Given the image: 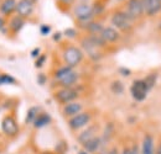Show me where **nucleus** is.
<instances>
[{
	"label": "nucleus",
	"instance_id": "1",
	"mask_svg": "<svg viewBox=\"0 0 161 154\" xmlns=\"http://www.w3.org/2000/svg\"><path fill=\"white\" fill-rule=\"evenodd\" d=\"M62 57H63L64 63L68 67L75 68L83 60V52L76 46H68V47L64 48Z\"/></svg>",
	"mask_w": 161,
	"mask_h": 154
},
{
	"label": "nucleus",
	"instance_id": "2",
	"mask_svg": "<svg viewBox=\"0 0 161 154\" xmlns=\"http://www.w3.org/2000/svg\"><path fill=\"white\" fill-rule=\"evenodd\" d=\"M75 15L77 18V21L80 22V25H84V28L86 26L93 21V9L91 5L88 4H80L78 6H76L75 9Z\"/></svg>",
	"mask_w": 161,
	"mask_h": 154
},
{
	"label": "nucleus",
	"instance_id": "3",
	"mask_svg": "<svg viewBox=\"0 0 161 154\" xmlns=\"http://www.w3.org/2000/svg\"><path fill=\"white\" fill-rule=\"evenodd\" d=\"M110 20H112L113 26H115V28L119 31L126 32V31L131 30V20L126 16V14L124 11H120V10L114 11Z\"/></svg>",
	"mask_w": 161,
	"mask_h": 154
},
{
	"label": "nucleus",
	"instance_id": "4",
	"mask_svg": "<svg viewBox=\"0 0 161 154\" xmlns=\"http://www.w3.org/2000/svg\"><path fill=\"white\" fill-rule=\"evenodd\" d=\"M78 96H80L78 91L73 88H61L60 90H57L55 93V99L62 105L73 102L75 100L78 99Z\"/></svg>",
	"mask_w": 161,
	"mask_h": 154
},
{
	"label": "nucleus",
	"instance_id": "5",
	"mask_svg": "<svg viewBox=\"0 0 161 154\" xmlns=\"http://www.w3.org/2000/svg\"><path fill=\"white\" fill-rule=\"evenodd\" d=\"M126 14V16L131 21L136 19H140L144 15V9H142V4L141 0H128L126 4V11H124Z\"/></svg>",
	"mask_w": 161,
	"mask_h": 154
},
{
	"label": "nucleus",
	"instance_id": "6",
	"mask_svg": "<svg viewBox=\"0 0 161 154\" xmlns=\"http://www.w3.org/2000/svg\"><path fill=\"white\" fill-rule=\"evenodd\" d=\"M130 93H131V96L134 97V100H136V101H144L146 99L149 90L146 88V84H145L144 79H139V80L133 81V85L130 88Z\"/></svg>",
	"mask_w": 161,
	"mask_h": 154
},
{
	"label": "nucleus",
	"instance_id": "7",
	"mask_svg": "<svg viewBox=\"0 0 161 154\" xmlns=\"http://www.w3.org/2000/svg\"><path fill=\"white\" fill-rule=\"evenodd\" d=\"M92 116L89 112H80L78 115L73 116L68 120V126L72 131H77L83 127H86L89 122H91Z\"/></svg>",
	"mask_w": 161,
	"mask_h": 154
},
{
	"label": "nucleus",
	"instance_id": "8",
	"mask_svg": "<svg viewBox=\"0 0 161 154\" xmlns=\"http://www.w3.org/2000/svg\"><path fill=\"white\" fill-rule=\"evenodd\" d=\"M80 44H82V48L86 51V53L88 54V57L91 58L92 60H98L103 57V53L101 52V48L97 47L89 37H84V38L80 41Z\"/></svg>",
	"mask_w": 161,
	"mask_h": 154
},
{
	"label": "nucleus",
	"instance_id": "9",
	"mask_svg": "<svg viewBox=\"0 0 161 154\" xmlns=\"http://www.w3.org/2000/svg\"><path fill=\"white\" fill-rule=\"evenodd\" d=\"M1 130L8 137H15L19 133V125L13 116H5L1 121Z\"/></svg>",
	"mask_w": 161,
	"mask_h": 154
},
{
	"label": "nucleus",
	"instance_id": "10",
	"mask_svg": "<svg viewBox=\"0 0 161 154\" xmlns=\"http://www.w3.org/2000/svg\"><path fill=\"white\" fill-rule=\"evenodd\" d=\"M144 14L147 16H155L161 10V1L160 0H141Z\"/></svg>",
	"mask_w": 161,
	"mask_h": 154
},
{
	"label": "nucleus",
	"instance_id": "11",
	"mask_svg": "<svg viewBox=\"0 0 161 154\" xmlns=\"http://www.w3.org/2000/svg\"><path fill=\"white\" fill-rule=\"evenodd\" d=\"M15 11L22 19H27L29 16H31V14L34 11V4H31L27 0H19L18 4H16V10Z\"/></svg>",
	"mask_w": 161,
	"mask_h": 154
},
{
	"label": "nucleus",
	"instance_id": "12",
	"mask_svg": "<svg viewBox=\"0 0 161 154\" xmlns=\"http://www.w3.org/2000/svg\"><path fill=\"white\" fill-rule=\"evenodd\" d=\"M103 144H104V142H103L102 137L96 136V137H93L92 139H89L87 143H84V144H83V148H84V151H86L87 153L93 154V153H97L102 147H103Z\"/></svg>",
	"mask_w": 161,
	"mask_h": 154
},
{
	"label": "nucleus",
	"instance_id": "13",
	"mask_svg": "<svg viewBox=\"0 0 161 154\" xmlns=\"http://www.w3.org/2000/svg\"><path fill=\"white\" fill-rule=\"evenodd\" d=\"M82 109H83L82 104L73 101V102H69V104L63 105V107H62V114H63V116L71 118V117H73V116L78 115L80 112H82Z\"/></svg>",
	"mask_w": 161,
	"mask_h": 154
},
{
	"label": "nucleus",
	"instance_id": "14",
	"mask_svg": "<svg viewBox=\"0 0 161 154\" xmlns=\"http://www.w3.org/2000/svg\"><path fill=\"white\" fill-rule=\"evenodd\" d=\"M101 36L107 43H115L120 38V35H119L118 30L114 28V27H104Z\"/></svg>",
	"mask_w": 161,
	"mask_h": 154
},
{
	"label": "nucleus",
	"instance_id": "15",
	"mask_svg": "<svg viewBox=\"0 0 161 154\" xmlns=\"http://www.w3.org/2000/svg\"><path fill=\"white\" fill-rule=\"evenodd\" d=\"M141 154H155V141L151 135H145L141 142Z\"/></svg>",
	"mask_w": 161,
	"mask_h": 154
},
{
	"label": "nucleus",
	"instance_id": "16",
	"mask_svg": "<svg viewBox=\"0 0 161 154\" xmlns=\"http://www.w3.org/2000/svg\"><path fill=\"white\" fill-rule=\"evenodd\" d=\"M77 80H78V73H76L72 69L69 73H67L64 77L61 78L57 83L60 84L62 88H72L77 83Z\"/></svg>",
	"mask_w": 161,
	"mask_h": 154
},
{
	"label": "nucleus",
	"instance_id": "17",
	"mask_svg": "<svg viewBox=\"0 0 161 154\" xmlns=\"http://www.w3.org/2000/svg\"><path fill=\"white\" fill-rule=\"evenodd\" d=\"M97 131H98V127H97V126H89V127H87V128H86L80 135H78L77 141L80 142L82 146H83V144H84V143H87L89 139H92L93 137H96Z\"/></svg>",
	"mask_w": 161,
	"mask_h": 154
},
{
	"label": "nucleus",
	"instance_id": "18",
	"mask_svg": "<svg viewBox=\"0 0 161 154\" xmlns=\"http://www.w3.org/2000/svg\"><path fill=\"white\" fill-rule=\"evenodd\" d=\"M16 0H3L0 3V13L4 15H10L16 10Z\"/></svg>",
	"mask_w": 161,
	"mask_h": 154
},
{
	"label": "nucleus",
	"instance_id": "19",
	"mask_svg": "<svg viewBox=\"0 0 161 154\" xmlns=\"http://www.w3.org/2000/svg\"><path fill=\"white\" fill-rule=\"evenodd\" d=\"M25 26V19H22L21 16H14L13 19L10 20V23H9V28L14 32V33H18L19 31H21V28Z\"/></svg>",
	"mask_w": 161,
	"mask_h": 154
},
{
	"label": "nucleus",
	"instance_id": "20",
	"mask_svg": "<svg viewBox=\"0 0 161 154\" xmlns=\"http://www.w3.org/2000/svg\"><path fill=\"white\" fill-rule=\"evenodd\" d=\"M103 28H104L103 25L97 21H92L86 26V30L89 32V35H101Z\"/></svg>",
	"mask_w": 161,
	"mask_h": 154
},
{
	"label": "nucleus",
	"instance_id": "21",
	"mask_svg": "<svg viewBox=\"0 0 161 154\" xmlns=\"http://www.w3.org/2000/svg\"><path fill=\"white\" fill-rule=\"evenodd\" d=\"M51 122V117L48 114H40L37 115V117L35 118L34 121V126L36 128H41V127H45L46 125H48Z\"/></svg>",
	"mask_w": 161,
	"mask_h": 154
},
{
	"label": "nucleus",
	"instance_id": "22",
	"mask_svg": "<svg viewBox=\"0 0 161 154\" xmlns=\"http://www.w3.org/2000/svg\"><path fill=\"white\" fill-rule=\"evenodd\" d=\"M156 80H158V75L156 74H149V75H146V78L144 79V81H145L146 88H147L149 91L154 88V85L156 84Z\"/></svg>",
	"mask_w": 161,
	"mask_h": 154
},
{
	"label": "nucleus",
	"instance_id": "23",
	"mask_svg": "<svg viewBox=\"0 0 161 154\" xmlns=\"http://www.w3.org/2000/svg\"><path fill=\"white\" fill-rule=\"evenodd\" d=\"M72 69H73V68H71V67H68V65L61 67V68H58V69L56 70V73H55V79L58 81L61 78H63L66 74H67V73H69Z\"/></svg>",
	"mask_w": 161,
	"mask_h": 154
},
{
	"label": "nucleus",
	"instance_id": "24",
	"mask_svg": "<svg viewBox=\"0 0 161 154\" xmlns=\"http://www.w3.org/2000/svg\"><path fill=\"white\" fill-rule=\"evenodd\" d=\"M110 89H112V91H113L114 94L119 95V94H121V93L124 91V85L121 84L119 80H115V81H113V83H112Z\"/></svg>",
	"mask_w": 161,
	"mask_h": 154
},
{
	"label": "nucleus",
	"instance_id": "25",
	"mask_svg": "<svg viewBox=\"0 0 161 154\" xmlns=\"http://www.w3.org/2000/svg\"><path fill=\"white\" fill-rule=\"evenodd\" d=\"M113 132H114V126L112 125V123H108L107 125V127H105V131H104V133H103V137H102V139H103V142H108L109 139H110V137L113 135Z\"/></svg>",
	"mask_w": 161,
	"mask_h": 154
},
{
	"label": "nucleus",
	"instance_id": "26",
	"mask_svg": "<svg viewBox=\"0 0 161 154\" xmlns=\"http://www.w3.org/2000/svg\"><path fill=\"white\" fill-rule=\"evenodd\" d=\"M37 112H39V109H37V107H31V109L29 110V112H27V118H26V121L34 123L35 118H36L37 115H39Z\"/></svg>",
	"mask_w": 161,
	"mask_h": 154
},
{
	"label": "nucleus",
	"instance_id": "27",
	"mask_svg": "<svg viewBox=\"0 0 161 154\" xmlns=\"http://www.w3.org/2000/svg\"><path fill=\"white\" fill-rule=\"evenodd\" d=\"M64 35H66L68 38H75V37L77 36V32H76V30H73V28H67V30H64Z\"/></svg>",
	"mask_w": 161,
	"mask_h": 154
},
{
	"label": "nucleus",
	"instance_id": "28",
	"mask_svg": "<svg viewBox=\"0 0 161 154\" xmlns=\"http://www.w3.org/2000/svg\"><path fill=\"white\" fill-rule=\"evenodd\" d=\"M40 31H41V33H42V35H48V33H50V31H51V27H50L48 25H42V26H41V28H40Z\"/></svg>",
	"mask_w": 161,
	"mask_h": 154
},
{
	"label": "nucleus",
	"instance_id": "29",
	"mask_svg": "<svg viewBox=\"0 0 161 154\" xmlns=\"http://www.w3.org/2000/svg\"><path fill=\"white\" fill-rule=\"evenodd\" d=\"M45 60H46V56H40V57H39V59L36 60L35 65H36L37 68H41V67H42V64L45 63Z\"/></svg>",
	"mask_w": 161,
	"mask_h": 154
},
{
	"label": "nucleus",
	"instance_id": "30",
	"mask_svg": "<svg viewBox=\"0 0 161 154\" xmlns=\"http://www.w3.org/2000/svg\"><path fill=\"white\" fill-rule=\"evenodd\" d=\"M37 81H39V84H40V85H43V84H45V81H46V77H45V74H39V77H37Z\"/></svg>",
	"mask_w": 161,
	"mask_h": 154
},
{
	"label": "nucleus",
	"instance_id": "31",
	"mask_svg": "<svg viewBox=\"0 0 161 154\" xmlns=\"http://www.w3.org/2000/svg\"><path fill=\"white\" fill-rule=\"evenodd\" d=\"M105 154H120V152H119V149L117 147H113V148H110Z\"/></svg>",
	"mask_w": 161,
	"mask_h": 154
},
{
	"label": "nucleus",
	"instance_id": "32",
	"mask_svg": "<svg viewBox=\"0 0 161 154\" xmlns=\"http://www.w3.org/2000/svg\"><path fill=\"white\" fill-rule=\"evenodd\" d=\"M120 154H133V153H131V151H130V147H124V148L121 149Z\"/></svg>",
	"mask_w": 161,
	"mask_h": 154
},
{
	"label": "nucleus",
	"instance_id": "33",
	"mask_svg": "<svg viewBox=\"0 0 161 154\" xmlns=\"http://www.w3.org/2000/svg\"><path fill=\"white\" fill-rule=\"evenodd\" d=\"M119 70H120L121 74H124V77H129V74H130V70H128V69H125V68H120Z\"/></svg>",
	"mask_w": 161,
	"mask_h": 154
},
{
	"label": "nucleus",
	"instance_id": "34",
	"mask_svg": "<svg viewBox=\"0 0 161 154\" xmlns=\"http://www.w3.org/2000/svg\"><path fill=\"white\" fill-rule=\"evenodd\" d=\"M130 151H131V153L133 154H141V153H139V149H138V147H136V146L130 147Z\"/></svg>",
	"mask_w": 161,
	"mask_h": 154
},
{
	"label": "nucleus",
	"instance_id": "35",
	"mask_svg": "<svg viewBox=\"0 0 161 154\" xmlns=\"http://www.w3.org/2000/svg\"><path fill=\"white\" fill-rule=\"evenodd\" d=\"M39 53H40V49H39V48H36V49H34V51L31 52V56H32L34 58H36V57H39V56H37Z\"/></svg>",
	"mask_w": 161,
	"mask_h": 154
},
{
	"label": "nucleus",
	"instance_id": "36",
	"mask_svg": "<svg viewBox=\"0 0 161 154\" xmlns=\"http://www.w3.org/2000/svg\"><path fill=\"white\" fill-rule=\"evenodd\" d=\"M4 26H5V21H4L3 18H0V31L4 28Z\"/></svg>",
	"mask_w": 161,
	"mask_h": 154
},
{
	"label": "nucleus",
	"instance_id": "37",
	"mask_svg": "<svg viewBox=\"0 0 161 154\" xmlns=\"http://www.w3.org/2000/svg\"><path fill=\"white\" fill-rule=\"evenodd\" d=\"M61 1H62L64 5H71V4L73 3V0H61Z\"/></svg>",
	"mask_w": 161,
	"mask_h": 154
},
{
	"label": "nucleus",
	"instance_id": "38",
	"mask_svg": "<svg viewBox=\"0 0 161 154\" xmlns=\"http://www.w3.org/2000/svg\"><path fill=\"white\" fill-rule=\"evenodd\" d=\"M155 154H161V142L158 144V148H156V152H155Z\"/></svg>",
	"mask_w": 161,
	"mask_h": 154
},
{
	"label": "nucleus",
	"instance_id": "39",
	"mask_svg": "<svg viewBox=\"0 0 161 154\" xmlns=\"http://www.w3.org/2000/svg\"><path fill=\"white\" fill-rule=\"evenodd\" d=\"M60 38H61V33H56V35H55V37H53L55 41H58Z\"/></svg>",
	"mask_w": 161,
	"mask_h": 154
},
{
	"label": "nucleus",
	"instance_id": "40",
	"mask_svg": "<svg viewBox=\"0 0 161 154\" xmlns=\"http://www.w3.org/2000/svg\"><path fill=\"white\" fill-rule=\"evenodd\" d=\"M27 1H30V3H31V4H35V3H36V1H37V0H27Z\"/></svg>",
	"mask_w": 161,
	"mask_h": 154
},
{
	"label": "nucleus",
	"instance_id": "41",
	"mask_svg": "<svg viewBox=\"0 0 161 154\" xmlns=\"http://www.w3.org/2000/svg\"><path fill=\"white\" fill-rule=\"evenodd\" d=\"M78 154H89V153H87L86 151H82V152H80V153H78Z\"/></svg>",
	"mask_w": 161,
	"mask_h": 154
},
{
	"label": "nucleus",
	"instance_id": "42",
	"mask_svg": "<svg viewBox=\"0 0 161 154\" xmlns=\"http://www.w3.org/2000/svg\"><path fill=\"white\" fill-rule=\"evenodd\" d=\"M3 83H1V74H0V85H1Z\"/></svg>",
	"mask_w": 161,
	"mask_h": 154
},
{
	"label": "nucleus",
	"instance_id": "43",
	"mask_svg": "<svg viewBox=\"0 0 161 154\" xmlns=\"http://www.w3.org/2000/svg\"><path fill=\"white\" fill-rule=\"evenodd\" d=\"M1 1H3V0H0V3H1Z\"/></svg>",
	"mask_w": 161,
	"mask_h": 154
}]
</instances>
